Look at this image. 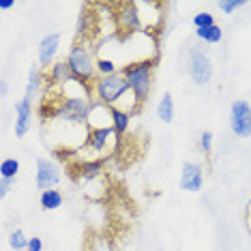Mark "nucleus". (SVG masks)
I'll return each instance as SVG.
<instances>
[{
  "mask_svg": "<svg viewBox=\"0 0 251 251\" xmlns=\"http://www.w3.org/2000/svg\"><path fill=\"white\" fill-rule=\"evenodd\" d=\"M157 60H159V56H155V58H142V60H135V62H129V65L121 67V73L127 77L131 93L135 95V99H138L142 105H144L148 101V97H151Z\"/></svg>",
  "mask_w": 251,
  "mask_h": 251,
  "instance_id": "obj_1",
  "label": "nucleus"
},
{
  "mask_svg": "<svg viewBox=\"0 0 251 251\" xmlns=\"http://www.w3.org/2000/svg\"><path fill=\"white\" fill-rule=\"evenodd\" d=\"M65 60L69 62V67H71L73 82L93 84L97 79V60L99 58H95V50L88 41L73 43Z\"/></svg>",
  "mask_w": 251,
  "mask_h": 251,
  "instance_id": "obj_2",
  "label": "nucleus"
},
{
  "mask_svg": "<svg viewBox=\"0 0 251 251\" xmlns=\"http://www.w3.org/2000/svg\"><path fill=\"white\" fill-rule=\"evenodd\" d=\"M129 93H131L129 82L121 71L114 73V75H107V77H97L93 82L95 101H101V103H105L110 107H116Z\"/></svg>",
  "mask_w": 251,
  "mask_h": 251,
  "instance_id": "obj_3",
  "label": "nucleus"
},
{
  "mask_svg": "<svg viewBox=\"0 0 251 251\" xmlns=\"http://www.w3.org/2000/svg\"><path fill=\"white\" fill-rule=\"evenodd\" d=\"M114 24L123 35H135L142 30V15L138 2H121L114 9Z\"/></svg>",
  "mask_w": 251,
  "mask_h": 251,
  "instance_id": "obj_4",
  "label": "nucleus"
},
{
  "mask_svg": "<svg viewBox=\"0 0 251 251\" xmlns=\"http://www.w3.org/2000/svg\"><path fill=\"white\" fill-rule=\"evenodd\" d=\"M114 142H118V138H116V131L112 127H95V129L86 127V142H84V146H86L93 155L101 157V155L112 152Z\"/></svg>",
  "mask_w": 251,
  "mask_h": 251,
  "instance_id": "obj_5",
  "label": "nucleus"
},
{
  "mask_svg": "<svg viewBox=\"0 0 251 251\" xmlns=\"http://www.w3.org/2000/svg\"><path fill=\"white\" fill-rule=\"evenodd\" d=\"M187 73L198 86H204L213 79V62L202 50L191 48L189 58H187Z\"/></svg>",
  "mask_w": 251,
  "mask_h": 251,
  "instance_id": "obj_6",
  "label": "nucleus"
},
{
  "mask_svg": "<svg viewBox=\"0 0 251 251\" xmlns=\"http://www.w3.org/2000/svg\"><path fill=\"white\" fill-rule=\"evenodd\" d=\"M230 129L238 138H251V105L245 99H236L230 105Z\"/></svg>",
  "mask_w": 251,
  "mask_h": 251,
  "instance_id": "obj_7",
  "label": "nucleus"
},
{
  "mask_svg": "<svg viewBox=\"0 0 251 251\" xmlns=\"http://www.w3.org/2000/svg\"><path fill=\"white\" fill-rule=\"evenodd\" d=\"M60 182V170L58 165L50 159H37V187L41 191L48 189H56V185Z\"/></svg>",
  "mask_w": 251,
  "mask_h": 251,
  "instance_id": "obj_8",
  "label": "nucleus"
},
{
  "mask_svg": "<svg viewBox=\"0 0 251 251\" xmlns=\"http://www.w3.org/2000/svg\"><path fill=\"white\" fill-rule=\"evenodd\" d=\"M105 163H107V157H97V159H86V161H79L77 165H73V178L84 182V180H95V178H101L105 170Z\"/></svg>",
  "mask_w": 251,
  "mask_h": 251,
  "instance_id": "obj_9",
  "label": "nucleus"
},
{
  "mask_svg": "<svg viewBox=\"0 0 251 251\" xmlns=\"http://www.w3.org/2000/svg\"><path fill=\"white\" fill-rule=\"evenodd\" d=\"M180 189L182 191H191V193H198L200 189L204 187V170L200 163H193V161H187L180 170Z\"/></svg>",
  "mask_w": 251,
  "mask_h": 251,
  "instance_id": "obj_10",
  "label": "nucleus"
},
{
  "mask_svg": "<svg viewBox=\"0 0 251 251\" xmlns=\"http://www.w3.org/2000/svg\"><path fill=\"white\" fill-rule=\"evenodd\" d=\"M60 45V32H50L39 41V50H37V58H39V67L48 71L54 65L56 52H58Z\"/></svg>",
  "mask_w": 251,
  "mask_h": 251,
  "instance_id": "obj_11",
  "label": "nucleus"
},
{
  "mask_svg": "<svg viewBox=\"0 0 251 251\" xmlns=\"http://www.w3.org/2000/svg\"><path fill=\"white\" fill-rule=\"evenodd\" d=\"M32 127V99L22 97L15 105V138H24Z\"/></svg>",
  "mask_w": 251,
  "mask_h": 251,
  "instance_id": "obj_12",
  "label": "nucleus"
},
{
  "mask_svg": "<svg viewBox=\"0 0 251 251\" xmlns=\"http://www.w3.org/2000/svg\"><path fill=\"white\" fill-rule=\"evenodd\" d=\"M45 79H48L50 86H67L73 82V73L67 60H58L45 71Z\"/></svg>",
  "mask_w": 251,
  "mask_h": 251,
  "instance_id": "obj_13",
  "label": "nucleus"
},
{
  "mask_svg": "<svg viewBox=\"0 0 251 251\" xmlns=\"http://www.w3.org/2000/svg\"><path fill=\"white\" fill-rule=\"evenodd\" d=\"M129 125H131V114L123 107H112V129L116 131V138L121 142L129 131Z\"/></svg>",
  "mask_w": 251,
  "mask_h": 251,
  "instance_id": "obj_14",
  "label": "nucleus"
},
{
  "mask_svg": "<svg viewBox=\"0 0 251 251\" xmlns=\"http://www.w3.org/2000/svg\"><path fill=\"white\" fill-rule=\"evenodd\" d=\"M95 30V15L90 13V9H82L77 18V41H88L90 35Z\"/></svg>",
  "mask_w": 251,
  "mask_h": 251,
  "instance_id": "obj_15",
  "label": "nucleus"
},
{
  "mask_svg": "<svg viewBox=\"0 0 251 251\" xmlns=\"http://www.w3.org/2000/svg\"><path fill=\"white\" fill-rule=\"evenodd\" d=\"M43 79H45V73L39 65H32L30 71H28V84H26V97H35L39 90L43 86Z\"/></svg>",
  "mask_w": 251,
  "mask_h": 251,
  "instance_id": "obj_16",
  "label": "nucleus"
},
{
  "mask_svg": "<svg viewBox=\"0 0 251 251\" xmlns=\"http://www.w3.org/2000/svg\"><path fill=\"white\" fill-rule=\"evenodd\" d=\"M39 202H41L43 210H58L62 206V202H65V198H62V193L58 189H48V191H41Z\"/></svg>",
  "mask_w": 251,
  "mask_h": 251,
  "instance_id": "obj_17",
  "label": "nucleus"
},
{
  "mask_svg": "<svg viewBox=\"0 0 251 251\" xmlns=\"http://www.w3.org/2000/svg\"><path fill=\"white\" fill-rule=\"evenodd\" d=\"M157 116L161 118L163 123H172L174 121V99L170 93H163L161 99L157 103Z\"/></svg>",
  "mask_w": 251,
  "mask_h": 251,
  "instance_id": "obj_18",
  "label": "nucleus"
},
{
  "mask_svg": "<svg viewBox=\"0 0 251 251\" xmlns=\"http://www.w3.org/2000/svg\"><path fill=\"white\" fill-rule=\"evenodd\" d=\"M196 37L200 39V41H204V43H219L221 41V37H224V32H221V26H208V28H198L196 30Z\"/></svg>",
  "mask_w": 251,
  "mask_h": 251,
  "instance_id": "obj_19",
  "label": "nucleus"
},
{
  "mask_svg": "<svg viewBox=\"0 0 251 251\" xmlns=\"http://www.w3.org/2000/svg\"><path fill=\"white\" fill-rule=\"evenodd\" d=\"M20 172V161L15 157H7L0 163V178H11L15 180V176Z\"/></svg>",
  "mask_w": 251,
  "mask_h": 251,
  "instance_id": "obj_20",
  "label": "nucleus"
},
{
  "mask_svg": "<svg viewBox=\"0 0 251 251\" xmlns=\"http://www.w3.org/2000/svg\"><path fill=\"white\" fill-rule=\"evenodd\" d=\"M118 71H121V67H118L112 58L99 56V60H97V77H107V75H114V73H118Z\"/></svg>",
  "mask_w": 251,
  "mask_h": 251,
  "instance_id": "obj_21",
  "label": "nucleus"
},
{
  "mask_svg": "<svg viewBox=\"0 0 251 251\" xmlns=\"http://www.w3.org/2000/svg\"><path fill=\"white\" fill-rule=\"evenodd\" d=\"M28 241H30V238L24 234V230H13L11 232V236H9V245L15 251H26L28 249Z\"/></svg>",
  "mask_w": 251,
  "mask_h": 251,
  "instance_id": "obj_22",
  "label": "nucleus"
},
{
  "mask_svg": "<svg viewBox=\"0 0 251 251\" xmlns=\"http://www.w3.org/2000/svg\"><path fill=\"white\" fill-rule=\"evenodd\" d=\"M193 26L198 28H208V26H215V15L208 13V11H200V13L193 15Z\"/></svg>",
  "mask_w": 251,
  "mask_h": 251,
  "instance_id": "obj_23",
  "label": "nucleus"
},
{
  "mask_svg": "<svg viewBox=\"0 0 251 251\" xmlns=\"http://www.w3.org/2000/svg\"><path fill=\"white\" fill-rule=\"evenodd\" d=\"M213 142H215V135L210 133V131H202V133H200V151H202L204 155H210V152H213Z\"/></svg>",
  "mask_w": 251,
  "mask_h": 251,
  "instance_id": "obj_24",
  "label": "nucleus"
},
{
  "mask_svg": "<svg viewBox=\"0 0 251 251\" xmlns=\"http://www.w3.org/2000/svg\"><path fill=\"white\" fill-rule=\"evenodd\" d=\"M245 4H247V2H245V0H221V2H219V9L224 11L226 15H232L234 11L243 9Z\"/></svg>",
  "mask_w": 251,
  "mask_h": 251,
  "instance_id": "obj_25",
  "label": "nucleus"
},
{
  "mask_svg": "<svg viewBox=\"0 0 251 251\" xmlns=\"http://www.w3.org/2000/svg\"><path fill=\"white\" fill-rule=\"evenodd\" d=\"M26 251H43V241L39 236H32L30 241H28V249Z\"/></svg>",
  "mask_w": 251,
  "mask_h": 251,
  "instance_id": "obj_26",
  "label": "nucleus"
},
{
  "mask_svg": "<svg viewBox=\"0 0 251 251\" xmlns=\"http://www.w3.org/2000/svg\"><path fill=\"white\" fill-rule=\"evenodd\" d=\"M11 185H13V180L11 178H0V198H4L11 189Z\"/></svg>",
  "mask_w": 251,
  "mask_h": 251,
  "instance_id": "obj_27",
  "label": "nucleus"
},
{
  "mask_svg": "<svg viewBox=\"0 0 251 251\" xmlns=\"http://www.w3.org/2000/svg\"><path fill=\"white\" fill-rule=\"evenodd\" d=\"M13 0H0V9H2V11H7V9H11V7H13Z\"/></svg>",
  "mask_w": 251,
  "mask_h": 251,
  "instance_id": "obj_28",
  "label": "nucleus"
},
{
  "mask_svg": "<svg viewBox=\"0 0 251 251\" xmlns=\"http://www.w3.org/2000/svg\"><path fill=\"white\" fill-rule=\"evenodd\" d=\"M0 90H2V97L7 95V82H2V86H0Z\"/></svg>",
  "mask_w": 251,
  "mask_h": 251,
  "instance_id": "obj_29",
  "label": "nucleus"
}]
</instances>
